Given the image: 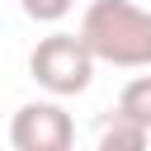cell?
<instances>
[{
  "label": "cell",
  "mask_w": 151,
  "mask_h": 151,
  "mask_svg": "<svg viewBox=\"0 0 151 151\" xmlns=\"http://www.w3.org/2000/svg\"><path fill=\"white\" fill-rule=\"evenodd\" d=\"M80 42L109 66H151V9L137 0H94L80 14Z\"/></svg>",
  "instance_id": "6da1fadb"
},
{
  "label": "cell",
  "mask_w": 151,
  "mask_h": 151,
  "mask_svg": "<svg viewBox=\"0 0 151 151\" xmlns=\"http://www.w3.org/2000/svg\"><path fill=\"white\" fill-rule=\"evenodd\" d=\"M28 71H33V80H38L47 94L66 99V94L90 90V80H94V57H90V47L80 42V33H47V38L33 47V57H28Z\"/></svg>",
  "instance_id": "7a4b0ae2"
},
{
  "label": "cell",
  "mask_w": 151,
  "mask_h": 151,
  "mask_svg": "<svg viewBox=\"0 0 151 151\" xmlns=\"http://www.w3.org/2000/svg\"><path fill=\"white\" fill-rule=\"evenodd\" d=\"M9 142H14V151H71L76 123L61 104L33 99L9 118Z\"/></svg>",
  "instance_id": "3957f363"
},
{
  "label": "cell",
  "mask_w": 151,
  "mask_h": 151,
  "mask_svg": "<svg viewBox=\"0 0 151 151\" xmlns=\"http://www.w3.org/2000/svg\"><path fill=\"white\" fill-rule=\"evenodd\" d=\"M94 151H146V127H137L132 118L113 113V118L104 123V132H99V146H94Z\"/></svg>",
  "instance_id": "277c9868"
},
{
  "label": "cell",
  "mask_w": 151,
  "mask_h": 151,
  "mask_svg": "<svg viewBox=\"0 0 151 151\" xmlns=\"http://www.w3.org/2000/svg\"><path fill=\"white\" fill-rule=\"evenodd\" d=\"M118 113L151 132V76H137V80L123 85V94H118Z\"/></svg>",
  "instance_id": "5b68a950"
},
{
  "label": "cell",
  "mask_w": 151,
  "mask_h": 151,
  "mask_svg": "<svg viewBox=\"0 0 151 151\" xmlns=\"http://www.w3.org/2000/svg\"><path fill=\"white\" fill-rule=\"evenodd\" d=\"M24 5V14L28 19H38V24H57V19H66L71 14V5L76 0H19Z\"/></svg>",
  "instance_id": "8992f818"
}]
</instances>
